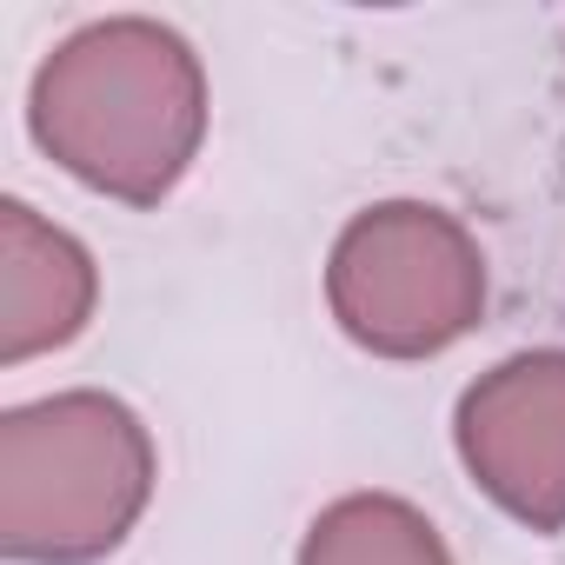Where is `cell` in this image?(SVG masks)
<instances>
[{"label": "cell", "mask_w": 565, "mask_h": 565, "mask_svg": "<svg viewBox=\"0 0 565 565\" xmlns=\"http://www.w3.org/2000/svg\"><path fill=\"white\" fill-rule=\"evenodd\" d=\"M28 120L81 186L160 206L206 140V74L200 54L147 14L94 21L41 61Z\"/></svg>", "instance_id": "1"}, {"label": "cell", "mask_w": 565, "mask_h": 565, "mask_svg": "<svg viewBox=\"0 0 565 565\" xmlns=\"http://www.w3.org/2000/svg\"><path fill=\"white\" fill-rule=\"evenodd\" d=\"M153 499V439L107 393H54L0 419V552L21 565L107 558Z\"/></svg>", "instance_id": "2"}, {"label": "cell", "mask_w": 565, "mask_h": 565, "mask_svg": "<svg viewBox=\"0 0 565 565\" xmlns=\"http://www.w3.org/2000/svg\"><path fill=\"white\" fill-rule=\"evenodd\" d=\"M327 307L353 347L380 360H433L479 327L486 259L452 213L386 200L333 239Z\"/></svg>", "instance_id": "3"}, {"label": "cell", "mask_w": 565, "mask_h": 565, "mask_svg": "<svg viewBox=\"0 0 565 565\" xmlns=\"http://www.w3.org/2000/svg\"><path fill=\"white\" fill-rule=\"evenodd\" d=\"M452 439L499 512L532 532L565 525V353H519L472 380Z\"/></svg>", "instance_id": "4"}, {"label": "cell", "mask_w": 565, "mask_h": 565, "mask_svg": "<svg viewBox=\"0 0 565 565\" xmlns=\"http://www.w3.org/2000/svg\"><path fill=\"white\" fill-rule=\"evenodd\" d=\"M94 259L74 233L47 226L28 200L0 206V360L21 366L67 347L94 320Z\"/></svg>", "instance_id": "5"}, {"label": "cell", "mask_w": 565, "mask_h": 565, "mask_svg": "<svg viewBox=\"0 0 565 565\" xmlns=\"http://www.w3.org/2000/svg\"><path fill=\"white\" fill-rule=\"evenodd\" d=\"M300 565H452V552L419 505L393 492H347L307 525Z\"/></svg>", "instance_id": "6"}]
</instances>
